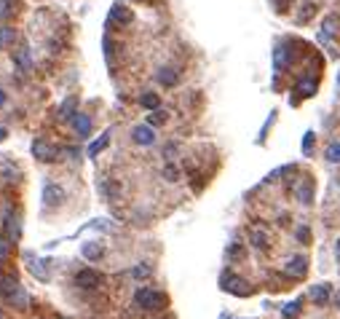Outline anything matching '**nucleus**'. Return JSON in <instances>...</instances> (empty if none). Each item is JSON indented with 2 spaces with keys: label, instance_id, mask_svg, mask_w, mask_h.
Returning <instances> with one entry per match:
<instances>
[{
  "label": "nucleus",
  "instance_id": "f257e3e1",
  "mask_svg": "<svg viewBox=\"0 0 340 319\" xmlns=\"http://www.w3.org/2000/svg\"><path fill=\"white\" fill-rule=\"evenodd\" d=\"M0 295H3L6 300H17L19 306H27V295L22 292V284H19V279L17 276H6V274H0Z\"/></svg>",
  "mask_w": 340,
  "mask_h": 319
},
{
  "label": "nucleus",
  "instance_id": "f03ea898",
  "mask_svg": "<svg viewBox=\"0 0 340 319\" xmlns=\"http://www.w3.org/2000/svg\"><path fill=\"white\" fill-rule=\"evenodd\" d=\"M134 303L140 308H148V311H156V308H164L166 306V295H161L150 287H142V290L134 292Z\"/></svg>",
  "mask_w": 340,
  "mask_h": 319
},
{
  "label": "nucleus",
  "instance_id": "7ed1b4c3",
  "mask_svg": "<svg viewBox=\"0 0 340 319\" xmlns=\"http://www.w3.org/2000/svg\"><path fill=\"white\" fill-rule=\"evenodd\" d=\"M99 282H102V276L97 274V271H91V268H83L75 274V284L83 287V290H94V287H99Z\"/></svg>",
  "mask_w": 340,
  "mask_h": 319
},
{
  "label": "nucleus",
  "instance_id": "20e7f679",
  "mask_svg": "<svg viewBox=\"0 0 340 319\" xmlns=\"http://www.w3.org/2000/svg\"><path fill=\"white\" fill-rule=\"evenodd\" d=\"M222 290H228V292H233V295H249L252 290L246 287L244 279H238L233 274H225L222 276Z\"/></svg>",
  "mask_w": 340,
  "mask_h": 319
},
{
  "label": "nucleus",
  "instance_id": "39448f33",
  "mask_svg": "<svg viewBox=\"0 0 340 319\" xmlns=\"http://www.w3.org/2000/svg\"><path fill=\"white\" fill-rule=\"evenodd\" d=\"M33 153H35L41 161H54V158H57V153H59V150H57L54 145H49L46 139H35V142H33Z\"/></svg>",
  "mask_w": 340,
  "mask_h": 319
},
{
  "label": "nucleus",
  "instance_id": "423d86ee",
  "mask_svg": "<svg viewBox=\"0 0 340 319\" xmlns=\"http://www.w3.org/2000/svg\"><path fill=\"white\" fill-rule=\"evenodd\" d=\"M14 65H17L22 73H30L33 70V57H30V46H19L14 51Z\"/></svg>",
  "mask_w": 340,
  "mask_h": 319
},
{
  "label": "nucleus",
  "instance_id": "0eeeda50",
  "mask_svg": "<svg viewBox=\"0 0 340 319\" xmlns=\"http://www.w3.org/2000/svg\"><path fill=\"white\" fill-rule=\"evenodd\" d=\"M131 139H134L137 145H153V142H156L153 126H150V123H145V126H134V131H131Z\"/></svg>",
  "mask_w": 340,
  "mask_h": 319
},
{
  "label": "nucleus",
  "instance_id": "6e6552de",
  "mask_svg": "<svg viewBox=\"0 0 340 319\" xmlns=\"http://www.w3.org/2000/svg\"><path fill=\"white\" fill-rule=\"evenodd\" d=\"M62 199H65V191H62L59 185H54V183H46V185H43V204H46V207L59 204Z\"/></svg>",
  "mask_w": 340,
  "mask_h": 319
},
{
  "label": "nucleus",
  "instance_id": "1a4fd4ad",
  "mask_svg": "<svg viewBox=\"0 0 340 319\" xmlns=\"http://www.w3.org/2000/svg\"><path fill=\"white\" fill-rule=\"evenodd\" d=\"M110 22H118V25H131L134 22V14H131L123 3H115L110 9Z\"/></svg>",
  "mask_w": 340,
  "mask_h": 319
},
{
  "label": "nucleus",
  "instance_id": "9d476101",
  "mask_svg": "<svg viewBox=\"0 0 340 319\" xmlns=\"http://www.w3.org/2000/svg\"><path fill=\"white\" fill-rule=\"evenodd\" d=\"M73 126H75V131H78V137H89L91 134V118H89V115H83V113H78L73 118Z\"/></svg>",
  "mask_w": 340,
  "mask_h": 319
},
{
  "label": "nucleus",
  "instance_id": "9b49d317",
  "mask_svg": "<svg viewBox=\"0 0 340 319\" xmlns=\"http://www.w3.org/2000/svg\"><path fill=\"white\" fill-rule=\"evenodd\" d=\"M156 78H158V83H161V86H174V83L180 81V75H177V70H172V67H161Z\"/></svg>",
  "mask_w": 340,
  "mask_h": 319
},
{
  "label": "nucleus",
  "instance_id": "f8f14e48",
  "mask_svg": "<svg viewBox=\"0 0 340 319\" xmlns=\"http://www.w3.org/2000/svg\"><path fill=\"white\" fill-rule=\"evenodd\" d=\"M311 298H313L316 306H324V303L329 300V284H316L311 290Z\"/></svg>",
  "mask_w": 340,
  "mask_h": 319
},
{
  "label": "nucleus",
  "instance_id": "ddd939ff",
  "mask_svg": "<svg viewBox=\"0 0 340 319\" xmlns=\"http://www.w3.org/2000/svg\"><path fill=\"white\" fill-rule=\"evenodd\" d=\"M305 271H308V260L305 258H292L289 266H287V274H292V276H303Z\"/></svg>",
  "mask_w": 340,
  "mask_h": 319
},
{
  "label": "nucleus",
  "instance_id": "4468645a",
  "mask_svg": "<svg viewBox=\"0 0 340 319\" xmlns=\"http://www.w3.org/2000/svg\"><path fill=\"white\" fill-rule=\"evenodd\" d=\"M287 65H289V54H287L284 46H279V49L273 51V67L281 73V70H287Z\"/></svg>",
  "mask_w": 340,
  "mask_h": 319
},
{
  "label": "nucleus",
  "instance_id": "2eb2a0df",
  "mask_svg": "<svg viewBox=\"0 0 340 319\" xmlns=\"http://www.w3.org/2000/svg\"><path fill=\"white\" fill-rule=\"evenodd\" d=\"M75 105H78V99H75V97H70V99H65V102H62V107H59V118H75V115H78V113H75Z\"/></svg>",
  "mask_w": 340,
  "mask_h": 319
},
{
  "label": "nucleus",
  "instance_id": "dca6fc26",
  "mask_svg": "<svg viewBox=\"0 0 340 319\" xmlns=\"http://www.w3.org/2000/svg\"><path fill=\"white\" fill-rule=\"evenodd\" d=\"M17 14V0H0V22L11 19Z\"/></svg>",
  "mask_w": 340,
  "mask_h": 319
},
{
  "label": "nucleus",
  "instance_id": "f3484780",
  "mask_svg": "<svg viewBox=\"0 0 340 319\" xmlns=\"http://www.w3.org/2000/svg\"><path fill=\"white\" fill-rule=\"evenodd\" d=\"M105 255V250L99 244H94V242H89V244H83V258H89V260H99Z\"/></svg>",
  "mask_w": 340,
  "mask_h": 319
},
{
  "label": "nucleus",
  "instance_id": "a211bd4d",
  "mask_svg": "<svg viewBox=\"0 0 340 319\" xmlns=\"http://www.w3.org/2000/svg\"><path fill=\"white\" fill-rule=\"evenodd\" d=\"M166 121H169V115H166V110H161V107L150 110V115H148V123H150V126H164Z\"/></svg>",
  "mask_w": 340,
  "mask_h": 319
},
{
  "label": "nucleus",
  "instance_id": "6ab92c4d",
  "mask_svg": "<svg viewBox=\"0 0 340 319\" xmlns=\"http://www.w3.org/2000/svg\"><path fill=\"white\" fill-rule=\"evenodd\" d=\"M43 263H46V260H35V263H30V271H33V276H38L41 282H49V271H46Z\"/></svg>",
  "mask_w": 340,
  "mask_h": 319
},
{
  "label": "nucleus",
  "instance_id": "aec40b11",
  "mask_svg": "<svg viewBox=\"0 0 340 319\" xmlns=\"http://www.w3.org/2000/svg\"><path fill=\"white\" fill-rule=\"evenodd\" d=\"M140 102H142V107H148V110H156V107L161 105V99H158V94L148 91V94H142V97H140Z\"/></svg>",
  "mask_w": 340,
  "mask_h": 319
},
{
  "label": "nucleus",
  "instance_id": "412c9836",
  "mask_svg": "<svg viewBox=\"0 0 340 319\" xmlns=\"http://www.w3.org/2000/svg\"><path fill=\"white\" fill-rule=\"evenodd\" d=\"M324 155H327L329 164H340V142H332L327 150H324Z\"/></svg>",
  "mask_w": 340,
  "mask_h": 319
},
{
  "label": "nucleus",
  "instance_id": "4be33fe9",
  "mask_svg": "<svg viewBox=\"0 0 340 319\" xmlns=\"http://www.w3.org/2000/svg\"><path fill=\"white\" fill-rule=\"evenodd\" d=\"M107 142H110V134H102L97 139V142H91V147H89V155H97L102 147H107Z\"/></svg>",
  "mask_w": 340,
  "mask_h": 319
},
{
  "label": "nucleus",
  "instance_id": "5701e85b",
  "mask_svg": "<svg viewBox=\"0 0 340 319\" xmlns=\"http://www.w3.org/2000/svg\"><path fill=\"white\" fill-rule=\"evenodd\" d=\"M311 196H313V185H311V183L300 185V191H297V199H300V201H305V204H311Z\"/></svg>",
  "mask_w": 340,
  "mask_h": 319
},
{
  "label": "nucleus",
  "instance_id": "b1692460",
  "mask_svg": "<svg viewBox=\"0 0 340 319\" xmlns=\"http://www.w3.org/2000/svg\"><path fill=\"white\" fill-rule=\"evenodd\" d=\"M252 244L257 247V250H265V247H268V236L262 231H252Z\"/></svg>",
  "mask_w": 340,
  "mask_h": 319
},
{
  "label": "nucleus",
  "instance_id": "393cba45",
  "mask_svg": "<svg viewBox=\"0 0 340 319\" xmlns=\"http://www.w3.org/2000/svg\"><path fill=\"white\" fill-rule=\"evenodd\" d=\"M316 14V3H305V9H300V14H297V22H308Z\"/></svg>",
  "mask_w": 340,
  "mask_h": 319
},
{
  "label": "nucleus",
  "instance_id": "a878e982",
  "mask_svg": "<svg viewBox=\"0 0 340 319\" xmlns=\"http://www.w3.org/2000/svg\"><path fill=\"white\" fill-rule=\"evenodd\" d=\"M164 177H166L169 183H177V180H180V169H177L174 164H166L164 167Z\"/></svg>",
  "mask_w": 340,
  "mask_h": 319
},
{
  "label": "nucleus",
  "instance_id": "bb28decb",
  "mask_svg": "<svg viewBox=\"0 0 340 319\" xmlns=\"http://www.w3.org/2000/svg\"><path fill=\"white\" fill-rule=\"evenodd\" d=\"M300 308H303L300 303H289V306L284 308L281 314H284V319H295V316H300Z\"/></svg>",
  "mask_w": 340,
  "mask_h": 319
},
{
  "label": "nucleus",
  "instance_id": "cd10ccee",
  "mask_svg": "<svg viewBox=\"0 0 340 319\" xmlns=\"http://www.w3.org/2000/svg\"><path fill=\"white\" fill-rule=\"evenodd\" d=\"M150 274H153L150 266H137V268H131V276H134V279H148Z\"/></svg>",
  "mask_w": 340,
  "mask_h": 319
},
{
  "label": "nucleus",
  "instance_id": "c85d7f7f",
  "mask_svg": "<svg viewBox=\"0 0 340 319\" xmlns=\"http://www.w3.org/2000/svg\"><path fill=\"white\" fill-rule=\"evenodd\" d=\"M99 188H102V193H105L107 199H115V196H118V185H113V183H102Z\"/></svg>",
  "mask_w": 340,
  "mask_h": 319
},
{
  "label": "nucleus",
  "instance_id": "c756f323",
  "mask_svg": "<svg viewBox=\"0 0 340 319\" xmlns=\"http://www.w3.org/2000/svg\"><path fill=\"white\" fill-rule=\"evenodd\" d=\"M313 131H308V134H305V139H303V153H311L313 150Z\"/></svg>",
  "mask_w": 340,
  "mask_h": 319
},
{
  "label": "nucleus",
  "instance_id": "7c9ffc66",
  "mask_svg": "<svg viewBox=\"0 0 340 319\" xmlns=\"http://www.w3.org/2000/svg\"><path fill=\"white\" fill-rule=\"evenodd\" d=\"M300 89H305V94L311 97L313 91H316V81H303V83H300Z\"/></svg>",
  "mask_w": 340,
  "mask_h": 319
},
{
  "label": "nucleus",
  "instance_id": "2f4dec72",
  "mask_svg": "<svg viewBox=\"0 0 340 319\" xmlns=\"http://www.w3.org/2000/svg\"><path fill=\"white\" fill-rule=\"evenodd\" d=\"M228 255H230V258H241V255H244V250H241V247H230V250H228Z\"/></svg>",
  "mask_w": 340,
  "mask_h": 319
},
{
  "label": "nucleus",
  "instance_id": "473e14b6",
  "mask_svg": "<svg viewBox=\"0 0 340 319\" xmlns=\"http://www.w3.org/2000/svg\"><path fill=\"white\" fill-rule=\"evenodd\" d=\"M172 153H177V145H174V142H169V145L164 147V155H166V158H172Z\"/></svg>",
  "mask_w": 340,
  "mask_h": 319
},
{
  "label": "nucleus",
  "instance_id": "72a5a7b5",
  "mask_svg": "<svg viewBox=\"0 0 340 319\" xmlns=\"http://www.w3.org/2000/svg\"><path fill=\"white\" fill-rule=\"evenodd\" d=\"M6 250H9V239H0V258H3V255H6Z\"/></svg>",
  "mask_w": 340,
  "mask_h": 319
},
{
  "label": "nucleus",
  "instance_id": "f704fd0d",
  "mask_svg": "<svg viewBox=\"0 0 340 319\" xmlns=\"http://www.w3.org/2000/svg\"><path fill=\"white\" fill-rule=\"evenodd\" d=\"M297 236H300V239H305V242H308V239H311V231H308V228H297Z\"/></svg>",
  "mask_w": 340,
  "mask_h": 319
},
{
  "label": "nucleus",
  "instance_id": "c9c22d12",
  "mask_svg": "<svg viewBox=\"0 0 340 319\" xmlns=\"http://www.w3.org/2000/svg\"><path fill=\"white\" fill-rule=\"evenodd\" d=\"M11 38H14V35L9 33V30H3V33H0V46H3L6 41H11Z\"/></svg>",
  "mask_w": 340,
  "mask_h": 319
},
{
  "label": "nucleus",
  "instance_id": "e433bc0d",
  "mask_svg": "<svg viewBox=\"0 0 340 319\" xmlns=\"http://www.w3.org/2000/svg\"><path fill=\"white\" fill-rule=\"evenodd\" d=\"M3 105H6V91L0 89V107H3Z\"/></svg>",
  "mask_w": 340,
  "mask_h": 319
},
{
  "label": "nucleus",
  "instance_id": "4c0bfd02",
  "mask_svg": "<svg viewBox=\"0 0 340 319\" xmlns=\"http://www.w3.org/2000/svg\"><path fill=\"white\" fill-rule=\"evenodd\" d=\"M6 137H9V131H6L3 126H0V139H6Z\"/></svg>",
  "mask_w": 340,
  "mask_h": 319
},
{
  "label": "nucleus",
  "instance_id": "58836bf2",
  "mask_svg": "<svg viewBox=\"0 0 340 319\" xmlns=\"http://www.w3.org/2000/svg\"><path fill=\"white\" fill-rule=\"evenodd\" d=\"M335 306H340V292L335 295Z\"/></svg>",
  "mask_w": 340,
  "mask_h": 319
},
{
  "label": "nucleus",
  "instance_id": "ea45409f",
  "mask_svg": "<svg viewBox=\"0 0 340 319\" xmlns=\"http://www.w3.org/2000/svg\"><path fill=\"white\" fill-rule=\"evenodd\" d=\"M337 255H340V242H337Z\"/></svg>",
  "mask_w": 340,
  "mask_h": 319
},
{
  "label": "nucleus",
  "instance_id": "a19ab883",
  "mask_svg": "<svg viewBox=\"0 0 340 319\" xmlns=\"http://www.w3.org/2000/svg\"><path fill=\"white\" fill-rule=\"evenodd\" d=\"M337 81H340V75H337Z\"/></svg>",
  "mask_w": 340,
  "mask_h": 319
}]
</instances>
